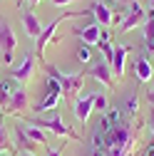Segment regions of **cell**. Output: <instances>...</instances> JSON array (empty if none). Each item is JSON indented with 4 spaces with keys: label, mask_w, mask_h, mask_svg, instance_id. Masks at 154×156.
Returning <instances> with one entry per match:
<instances>
[{
    "label": "cell",
    "mask_w": 154,
    "mask_h": 156,
    "mask_svg": "<svg viewBox=\"0 0 154 156\" xmlns=\"http://www.w3.org/2000/svg\"><path fill=\"white\" fill-rule=\"evenodd\" d=\"M102 136H105V156H129L132 144H137V136L127 122H122L119 126H112Z\"/></svg>",
    "instance_id": "obj_1"
},
{
    "label": "cell",
    "mask_w": 154,
    "mask_h": 156,
    "mask_svg": "<svg viewBox=\"0 0 154 156\" xmlns=\"http://www.w3.org/2000/svg\"><path fill=\"white\" fill-rule=\"evenodd\" d=\"M45 72H47V77H52V80L60 82L65 99L75 102V97L82 92V84H85V74H82V72H77V74H65V72H60L57 67H52V65H45Z\"/></svg>",
    "instance_id": "obj_2"
},
{
    "label": "cell",
    "mask_w": 154,
    "mask_h": 156,
    "mask_svg": "<svg viewBox=\"0 0 154 156\" xmlns=\"http://www.w3.org/2000/svg\"><path fill=\"white\" fill-rule=\"evenodd\" d=\"M28 124L30 126H37V129H47V131H52V134H57V136H67V139H80V134H75L70 126H65V122H62V116L60 114H52V116H28Z\"/></svg>",
    "instance_id": "obj_3"
},
{
    "label": "cell",
    "mask_w": 154,
    "mask_h": 156,
    "mask_svg": "<svg viewBox=\"0 0 154 156\" xmlns=\"http://www.w3.org/2000/svg\"><path fill=\"white\" fill-rule=\"evenodd\" d=\"M15 47H17L15 30L10 27V23L5 20V17H0V52H3V62H5V65H13Z\"/></svg>",
    "instance_id": "obj_4"
},
{
    "label": "cell",
    "mask_w": 154,
    "mask_h": 156,
    "mask_svg": "<svg viewBox=\"0 0 154 156\" xmlns=\"http://www.w3.org/2000/svg\"><path fill=\"white\" fill-rule=\"evenodd\" d=\"M92 10H80V12H62V15H57L55 20L42 30V35L37 37V57H42L45 55V47H47V42H52V37H55V30H57V25H60L62 20H67V17H82V15H90Z\"/></svg>",
    "instance_id": "obj_5"
},
{
    "label": "cell",
    "mask_w": 154,
    "mask_h": 156,
    "mask_svg": "<svg viewBox=\"0 0 154 156\" xmlns=\"http://www.w3.org/2000/svg\"><path fill=\"white\" fill-rule=\"evenodd\" d=\"M23 112H28V89L15 87V92L10 94V99H8V104L3 107V114H15V116H20Z\"/></svg>",
    "instance_id": "obj_6"
},
{
    "label": "cell",
    "mask_w": 154,
    "mask_h": 156,
    "mask_svg": "<svg viewBox=\"0 0 154 156\" xmlns=\"http://www.w3.org/2000/svg\"><path fill=\"white\" fill-rule=\"evenodd\" d=\"M94 94L97 92H90V94H82V97H75V102H72V107H75V114H77V122L80 124H87L90 122V116H92V102H94Z\"/></svg>",
    "instance_id": "obj_7"
},
{
    "label": "cell",
    "mask_w": 154,
    "mask_h": 156,
    "mask_svg": "<svg viewBox=\"0 0 154 156\" xmlns=\"http://www.w3.org/2000/svg\"><path fill=\"white\" fill-rule=\"evenodd\" d=\"M144 20H147V12H144V8L137 3V0H132V3H129V12H127V17H124V23L119 25V32H129L132 27L144 25Z\"/></svg>",
    "instance_id": "obj_8"
},
{
    "label": "cell",
    "mask_w": 154,
    "mask_h": 156,
    "mask_svg": "<svg viewBox=\"0 0 154 156\" xmlns=\"http://www.w3.org/2000/svg\"><path fill=\"white\" fill-rule=\"evenodd\" d=\"M80 40L85 42V45H90V47H94L100 42V37H102V25L97 23V20H92L87 27H77V30H72Z\"/></svg>",
    "instance_id": "obj_9"
},
{
    "label": "cell",
    "mask_w": 154,
    "mask_h": 156,
    "mask_svg": "<svg viewBox=\"0 0 154 156\" xmlns=\"http://www.w3.org/2000/svg\"><path fill=\"white\" fill-rule=\"evenodd\" d=\"M20 17H23V25H25V32H28V37H32V40H37V37L42 35V23L37 20V15L32 12V10H20Z\"/></svg>",
    "instance_id": "obj_10"
},
{
    "label": "cell",
    "mask_w": 154,
    "mask_h": 156,
    "mask_svg": "<svg viewBox=\"0 0 154 156\" xmlns=\"http://www.w3.org/2000/svg\"><path fill=\"white\" fill-rule=\"evenodd\" d=\"M32 72H35V57H32V52H28L25 60L13 69V80H17V82H28L30 77H32Z\"/></svg>",
    "instance_id": "obj_11"
},
{
    "label": "cell",
    "mask_w": 154,
    "mask_h": 156,
    "mask_svg": "<svg viewBox=\"0 0 154 156\" xmlns=\"http://www.w3.org/2000/svg\"><path fill=\"white\" fill-rule=\"evenodd\" d=\"M87 72H90V77H94L102 87H112V67H109L107 62H94Z\"/></svg>",
    "instance_id": "obj_12"
},
{
    "label": "cell",
    "mask_w": 154,
    "mask_h": 156,
    "mask_svg": "<svg viewBox=\"0 0 154 156\" xmlns=\"http://www.w3.org/2000/svg\"><path fill=\"white\" fill-rule=\"evenodd\" d=\"M92 15H94V20H97L102 27L112 25V8L105 3V0H97V3L92 5Z\"/></svg>",
    "instance_id": "obj_13"
},
{
    "label": "cell",
    "mask_w": 154,
    "mask_h": 156,
    "mask_svg": "<svg viewBox=\"0 0 154 156\" xmlns=\"http://www.w3.org/2000/svg\"><path fill=\"white\" fill-rule=\"evenodd\" d=\"M134 77H137L139 82H149L152 77H154V67H152V62H149V57H139L137 60V65H134Z\"/></svg>",
    "instance_id": "obj_14"
},
{
    "label": "cell",
    "mask_w": 154,
    "mask_h": 156,
    "mask_svg": "<svg viewBox=\"0 0 154 156\" xmlns=\"http://www.w3.org/2000/svg\"><path fill=\"white\" fill-rule=\"evenodd\" d=\"M127 52H129V47H124V45L114 47V60H112V72H114V77H122V74H124V62H127Z\"/></svg>",
    "instance_id": "obj_15"
},
{
    "label": "cell",
    "mask_w": 154,
    "mask_h": 156,
    "mask_svg": "<svg viewBox=\"0 0 154 156\" xmlns=\"http://www.w3.org/2000/svg\"><path fill=\"white\" fill-rule=\"evenodd\" d=\"M60 99H62V92H45V97L35 104V112H47V109H55Z\"/></svg>",
    "instance_id": "obj_16"
},
{
    "label": "cell",
    "mask_w": 154,
    "mask_h": 156,
    "mask_svg": "<svg viewBox=\"0 0 154 156\" xmlns=\"http://www.w3.org/2000/svg\"><path fill=\"white\" fill-rule=\"evenodd\" d=\"M144 40H147V47L154 50V10L147 12V20H144Z\"/></svg>",
    "instance_id": "obj_17"
},
{
    "label": "cell",
    "mask_w": 154,
    "mask_h": 156,
    "mask_svg": "<svg viewBox=\"0 0 154 156\" xmlns=\"http://www.w3.org/2000/svg\"><path fill=\"white\" fill-rule=\"evenodd\" d=\"M23 131L28 134V139H30V141H35V144H42V146H47V134H45V131H40L37 126H23Z\"/></svg>",
    "instance_id": "obj_18"
},
{
    "label": "cell",
    "mask_w": 154,
    "mask_h": 156,
    "mask_svg": "<svg viewBox=\"0 0 154 156\" xmlns=\"http://www.w3.org/2000/svg\"><path fill=\"white\" fill-rule=\"evenodd\" d=\"M92 109H94V112H100V114H107V112H109V99H107V94H105V92H97V94H94Z\"/></svg>",
    "instance_id": "obj_19"
},
{
    "label": "cell",
    "mask_w": 154,
    "mask_h": 156,
    "mask_svg": "<svg viewBox=\"0 0 154 156\" xmlns=\"http://www.w3.org/2000/svg\"><path fill=\"white\" fill-rule=\"evenodd\" d=\"M15 131H17V139H20V149H17V151H30V154H32V151H35V146H37V144H35V141H30V139H28V134H25V131H23V126H17V129H15Z\"/></svg>",
    "instance_id": "obj_20"
},
{
    "label": "cell",
    "mask_w": 154,
    "mask_h": 156,
    "mask_svg": "<svg viewBox=\"0 0 154 156\" xmlns=\"http://www.w3.org/2000/svg\"><path fill=\"white\" fill-rule=\"evenodd\" d=\"M75 52H77V60H80L82 65H90V62H92V47H90V45H85V42H82Z\"/></svg>",
    "instance_id": "obj_21"
},
{
    "label": "cell",
    "mask_w": 154,
    "mask_h": 156,
    "mask_svg": "<svg viewBox=\"0 0 154 156\" xmlns=\"http://www.w3.org/2000/svg\"><path fill=\"white\" fill-rule=\"evenodd\" d=\"M105 119L109 122V126H119V124H122V109H119V107H114V109L109 107V112L105 114Z\"/></svg>",
    "instance_id": "obj_22"
},
{
    "label": "cell",
    "mask_w": 154,
    "mask_h": 156,
    "mask_svg": "<svg viewBox=\"0 0 154 156\" xmlns=\"http://www.w3.org/2000/svg\"><path fill=\"white\" fill-rule=\"evenodd\" d=\"M15 92V87H13V82H0V107H5L8 104V99H10V94Z\"/></svg>",
    "instance_id": "obj_23"
},
{
    "label": "cell",
    "mask_w": 154,
    "mask_h": 156,
    "mask_svg": "<svg viewBox=\"0 0 154 156\" xmlns=\"http://www.w3.org/2000/svg\"><path fill=\"white\" fill-rule=\"evenodd\" d=\"M3 151H13V144H10V139H8V131H5V124H3V119H0V154Z\"/></svg>",
    "instance_id": "obj_24"
},
{
    "label": "cell",
    "mask_w": 154,
    "mask_h": 156,
    "mask_svg": "<svg viewBox=\"0 0 154 156\" xmlns=\"http://www.w3.org/2000/svg\"><path fill=\"white\" fill-rule=\"evenodd\" d=\"M97 45H100V50H102V55H105V62L112 67V60H114V47H112L107 40H100Z\"/></svg>",
    "instance_id": "obj_25"
},
{
    "label": "cell",
    "mask_w": 154,
    "mask_h": 156,
    "mask_svg": "<svg viewBox=\"0 0 154 156\" xmlns=\"http://www.w3.org/2000/svg\"><path fill=\"white\" fill-rule=\"evenodd\" d=\"M124 112H127L129 116H134V114L139 112V99H137L134 94H129L127 99H124Z\"/></svg>",
    "instance_id": "obj_26"
},
{
    "label": "cell",
    "mask_w": 154,
    "mask_h": 156,
    "mask_svg": "<svg viewBox=\"0 0 154 156\" xmlns=\"http://www.w3.org/2000/svg\"><path fill=\"white\" fill-rule=\"evenodd\" d=\"M144 97H147V102L154 107V89H147V92H144Z\"/></svg>",
    "instance_id": "obj_27"
},
{
    "label": "cell",
    "mask_w": 154,
    "mask_h": 156,
    "mask_svg": "<svg viewBox=\"0 0 154 156\" xmlns=\"http://www.w3.org/2000/svg\"><path fill=\"white\" fill-rule=\"evenodd\" d=\"M47 156H62V149H47Z\"/></svg>",
    "instance_id": "obj_28"
},
{
    "label": "cell",
    "mask_w": 154,
    "mask_h": 156,
    "mask_svg": "<svg viewBox=\"0 0 154 156\" xmlns=\"http://www.w3.org/2000/svg\"><path fill=\"white\" fill-rule=\"evenodd\" d=\"M149 129H152V136H154V107H152V114H149Z\"/></svg>",
    "instance_id": "obj_29"
},
{
    "label": "cell",
    "mask_w": 154,
    "mask_h": 156,
    "mask_svg": "<svg viewBox=\"0 0 154 156\" xmlns=\"http://www.w3.org/2000/svg\"><path fill=\"white\" fill-rule=\"evenodd\" d=\"M87 156H105V151H97V149H90Z\"/></svg>",
    "instance_id": "obj_30"
},
{
    "label": "cell",
    "mask_w": 154,
    "mask_h": 156,
    "mask_svg": "<svg viewBox=\"0 0 154 156\" xmlns=\"http://www.w3.org/2000/svg\"><path fill=\"white\" fill-rule=\"evenodd\" d=\"M55 5H70V3H75V0H52Z\"/></svg>",
    "instance_id": "obj_31"
},
{
    "label": "cell",
    "mask_w": 154,
    "mask_h": 156,
    "mask_svg": "<svg viewBox=\"0 0 154 156\" xmlns=\"http://www.w3.org/2000/svg\"><path fill=\"white\" fill-rule=\"evenodd\" d=\"M144 156H154V144H152V146H147V151H144Z\"/></svg>",
    "instance_id": "obj_32"
},
{
    "label": "cell",
    "mask_w": 154,
    "mask_h": 156,
    "mask_svg": "<svg viewBox=\"0 0 154 156\" xmlns=\"http://www.w3.org/2000/svg\"><path fill=\"white\" fill-rule=\"evenodd\" d=\"M20 156H35V154H30V151H20Z\"/></svg>",
    "instance_id": "obj_33"
},
{
    "label": "cell",
    "mask_w": 154,
    "mask_h": 156,
    "mask_svg": "<svg viewBox=\"0 0 154 156\" xmlns=\"http://www.w3.org/2000/svg\"><path fill=\"white\" fill-rule=\"evenodd\" d=\"M25 3H32V5H37V3H40V0H25Z\"/></svg>",
    "instance_id": "obj_34"
},
{
    "label": "cell",
    "mask_w": 154,
    "mask_h": 156,
    "mask_svg": "<svg viewBox=\"0 0 154 156\" xmlns=\"http://www.w3.org/2000/svg\"><path fill=\"white\" fill-rule=\"evenodd\" d=\"M149 10H154V0H149Z\"/></svg>",
    "instance_id": "obj_35"
},
{
    "label": "cell",
    "mask_w": 154,
    "mask_h": 156,
    "mask_svg": "<svg viewBox=\"0 0 154 156\" xmlns=\"http://www.w3.org/2000/svg\"><path fill=\"white\" fill-rule=\"evenodd\" d=\"M117 3H127V5H129V3H132V0H117Z\"/></svg>",
    "instance_id": "obj_36"
},
{
    "label": "cell",
    "mask_w": 154,
    "mask_h": 156,
    "mask_svg": "<svg viewBox=\"0 0 154 156\" xmlns=\"http://www.w3.org/2000/svg\"><path fill=\"white\" fill-rule=\"evenodd\" d=\"M0 156H10V154H8V151H3V154H0Z\"/></svg>",
    "instance_id": "obj_37"
}]
</instances>
